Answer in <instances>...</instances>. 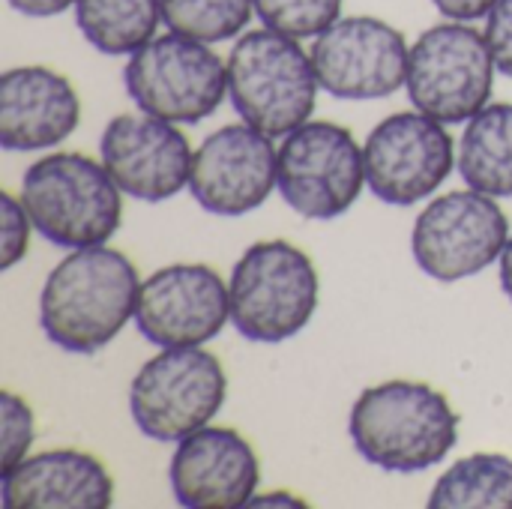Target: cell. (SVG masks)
I'll list each match as a JSON object with an SVG mask.
<instances>
[{"label": "cell", "mask_w": 512, "mask_h": 509, "mask_svg": "<svg viewBox=\"0 0 512 509\" xmlns=\"http://www.w3.org/2000/svg\"><path fill=\"white\" fill-rule=\"evenodd\" d=\"M138 288V270L123 252L105 243L69 249L45 276L39 327L60 351L90 357L108 348L135 318Z\"/></svg>", "instance_id": "6da1fadb"}, {"label": "cell", "mask_w": 512, "mask_h": 509, "mask_svg": "<svg viewBox=\"0 0 512 509\" xmlns=\"http://www.w3.org/2000/svg\"><path fill=\"white\" fill-rule=\"evenodd\" d=\"M348 432L369 465L387 474H420L441 465L459 444V414L432 384L393 378L357 396Z\"/></svg>", "instance_id": "7a4b0ae2"}, {"label": "cell", "mask_w": 512, "mask_h": 509, "mask_svg": "<svg viewBox=\"0 0 512 509\" xmlns=\"http://www.w3.org/2000/svg\"><path fill=\"white\" fill-rule=\"evenodd\" d=\"M120 195L102 162L84 153H48L27 165L18 198L48 243L84 249L102 246L120 231Z\"/></svg>", "instance_id": "3957f363"}, {"label": "cell", "mask_w": 512, "mask_h": 509, "mask_svg": "<svg viewBox=\"0 0 512 509\" xmlns=\"http://www.w3.org/2000/svg\"><path fill=\"white\" fill-rule=\"evenodd\" d=\"M225 63L231 105L252 129L285 138L312 117L321 84L300 39L270 27L246 30Z\"/></svg>", "instance_id": "277c9868"}, {"label": "cell", "mask_w": 512, "mask_h": 509, "mask_svg": "<svg viewBox=\"0 0 512 509\" xmlns=\"http://www.w3.org/2000/svg\"><path fill=\"white\" fill-rule=\"evenodd\" d=\"M318 294V270L300 246L288 240L252 243L228 279L231 324L258 345L288 342L315 318Z\"/></svg>", "instance_id": "5b68a950"}, {"label": "cell", "mask_w": 512, "mask_h": 509, "mask_svg": "<svg viewBox=\"0 0 512 509\" xmlns=\"http://www.w3.org/2000/svg\"><path fill=\"white\" fill-rule=\"evenodd\" d=\"M228 396L222 360L204 345L162 348L129 387V411L138 432L159 444H180L210 426Z\"/></svg>", "instance_id": "8992f818"}, {"label": "cell", "mask_w": 512, "mask_h": 509, "mask_svg": "<svg viewBox=\"0 0 512 509\" xmlns=\"http://www.w3.org/2000/svg\"><path fill=\"white\" fill-rule=\"evenodd\" d=\"M495 72L486 33L447 18L414 39L405 90L417 111L441 123H468L489 105Z\"/></svg>", "instance_id": "52a82bcc"}, {"label": "cell", "mask_w": 512, "mask_h": 509, "mask_svg": "<svg viewBox=\"0 0 512 509\" xmlns=\"http://www.w3.org/2000/svg\"><path fill=\"white\" fill-rule=\"evenodd\" d=\"M123 84L141 111L171 123H201L228 96V63L207 42L168 30L129 54Z\"/></svg>", "instance_id": "ba28073f"}, {"label": "cell", "mask_w": 512, "mask_h": 509, "mask_svg": "<svg viewBox=\"0 0 512 509\" xmlns=\"http://www.w3.org/2000/svg\"><path fill=\"white\" fill-rule=\"evenodd\" d=\"M366 156L354 132L333 120H306L279 144V192L303 219H336L366 189Z\"/></svg>", "instance_id": "9c48e42d"}, {"label": "cell", "mask_w": 512, "mask_h": 509, "mask_svg": "<svg viewBox=\"0 0 512 509\" xmlns=\"http://www.w3.org/2000/svg\"><path fill=\"white\" fill-rule=\"evenodd\" d=\"M510 240V219L504 207L486 192L456 189L435 198L414 222L411 252L417 267L435 282H462L495 261Z\"/></svg>", "instance_id": "30bf717a"}, {"label": "cell", "mask_w": 512, "mask_h": 509, "mask_svg": "<svg viewBox=\"0 0 512 509\" xmlns=\"http://www.w3.org/2000/svg\"><path fill=\"white\" fill-rule=\"evenodd\" d=\"M366 183L390 207H414L456 168V144L447 123L423 111H396L384 117L363 144Z\"/></svg>", "instance_id": "8fae6325"}, {"label": "cell", "mask_w": 512, "mask_h": 509, "mask_svg": "<svg viewBox=\"0 0 512 509\" xmlns=\"http://www.w3.org/2000/svg\"><path fill=\"white\" fill-rule=\"evenodd\" d=\"M408 42L399 27L375 15H348L312 42L321 90L336 99H384L405 87Z\"/></svg>", "instance_id": "7c38bea8"}, {"label": "cell", "mask_w": 512, "mask_h": 509, "mask_svg": "<svg viewBox=\"0 0 512 509\" xmlns=\"http://www.w3.org/2000/svg\"><path fill=\"white\" fill-rule=\"evenodd\" d=\"M228 321V285L207 264H168L138 288L135 327L156 348L207 345Z\"/></svg>", "instance_id": "4fadbf2b"}, {"label": "cell", "mask_w": 512, "mask_h": 509, "mask_svg": "<svg viewBox=\"0 0 512 509\" xmlns=\"http://www.w3.org/2000/svg\"><path fill=\"white\" fill-rule=\"evenodd\" d=\"M279 189V150L273 138L249 123H228L210 132L195 156L189 192L213 216H246Z\"/></svg>", "instance_id": "5bb4252c"}, {"label": "cell", "mask_w": 512, "mask_h": 509, "mask_svg": "<svg viewBox=\"0 0 512 509\" xmlns=\"http://www.w3.org/2000/svg\"><path fill=\"white\" fill-rule=\"evenodd\" d=\"M99 156L123 195L162 204L189 189L195 150L177 123L138 111L108 120Z\"/></svg>", "instance_id": "9a60e30c"}, {"label": "cell", "mask_w": 512, "mask_h": 509, "mask_svg": "<svg viewBox=\"0 0 512 509\" xmlns=\"http://www.w3.org/2000/svg\"><path fill=\"white\" fill-rule=\"evenodd\" d=\"M168 483L186 509L249 507L258 495L261 462L237 429L204 426L174 447Z\"/></svg>", "instance_id": "2e32d148"}, {"label": "cell", "mask_w": 512, "mask_h": 509, "mask_svg": "<svg viewBox=\"0 0 512 509\" xmlns=\"http://www.w3.org/2000/svg\"><path fill=\"white\" fill-rule=\"evenodd\" d=\"M81 123L72 81L48 66H12L0 75V147L12 153L48 150Z\"/></svg>", "instance_id": "e0dca14e"}, {"label": "cell", "mask_w": 512, "mask_h": 509, "mask_svg": "<svg viewBox=\"0 0 512 509\" xmlns=\"http://www.w3.org/2000/svg\"><path fill=\"white\" fill-rule=\"evenodd\" d=\"M114 501V480L102 459L60 447L21 459L3 474V509H105Z\"/></svg>", "instance_id": "ac0fdd59"}, {"label": "cell", "mask_w": 512, "mask_h": 509, "mask_svg": "<svg viewBox=\"0 0 512 509\" xmlns=\"http://www.w3.org/2000/svg\"><path fill=\"white\" fill-rule=\"evenodd\" d=\"M456 168L471 189L492 198H512V102L486 105L468 120Z\"/></svg>", "instance_id": "d6986e66"}, {"label": "cell", "mask_w": 512, "mask_h": 509, "mask_svg": "<svg viewBox=\"0 0 512 509\" xmlns=\"http://www.w3.org/2000/svg\"><path fill=\"white\" fill-rule=\"evenodd\" d=\"M162 21V0H78L75 24L84 39L108 54H135L147 45Z\"/></svg>", "instance_id": "ffe728a7"}, {"label": "cell", "mask_w": 512, "mask_h": 509, "mask_svg": "<svg viewBox=\"0 0 512 509\" xmlns=\"http://www.w3.org/2000/svg\"><path fill=\"white\" fill-rule=\"evenodd\" d=\"M432 509H512V459L504 453H471L450 465L429 501Z\"/></svg>", "instance_id": "44dd1931"}, {"label": "cell", "mask_w": 512, "mask_h": 509, "mask_svg": "<svg viewBox=\"0 0 512 509\" xmlns=\"http://www.w3.org/2000/svg\"><path fill=\"white\" fill-rule=\"evenodd\" d=\"M255 0H162V21L171 33L216 45L246 30Z\"/></svg>", "instance_id": "7402d4cb"}, {"label": "cell", "mask_w": 512, "mask_h": 509, "mask_svg": "<svg viewBox=\"0 0 512 509\" xmlns=\"http://www.w3.org/2000/svg\"><path fill=\"white\" fill-rule=\"evenodd\" d=\"M264 27L294 39H315L342 18V0H255Z\"/></svg>", "instance_id": "603a6c76"}, {"label": "cell", "mask_w": 512, "mask_h": 509, "mask_svg": "<svg viewBox=\"0 0 512 509\" xmlns=\"http://www.w3.org/2000/svg\"><path fill=\"white\" fill-rule=\"evenodd\" d=\"M33 438H36V417H33V408L3 390L0 393V471H12L21 459H27L30 447H33Z\"/></svg>", "instance_id": "cb8c5ba5"}, {"label": "cell", "mask_w": 512, "mask_h": 509, "mask_svg": "<svg viewBox=\"0 0 512 509\" xmlns=\"http://www.w3.org/2000/svg\"><path fill=\"white\" fill-rule=\"evenodd\" d=\"M30 231L36 228L21 198H12L9 192H3L0 195V270H12L24 258L30 246Z\"/></svg>", "instance_id": "d4e9b609"}, {"label": "cell", "mask_w": 512, "mask_h": 509, "mask_svg": "<svg viewBox=\"0 0 512 509\" xmlns=\"http://www.w3.org/2000/svg\"><path fill=\"white\" fill-rule=\"evenodd\" d=\"M486 42L501 75L512 78V0H498L486 15Z\"/></svg>", "instance_id": "484cf974"}, {"label": "cell", "mask_w": 512, "mask_h": 509, "mask_svg": "<svg viewBox=\"0 0 512 509\" xmlns=\"http://www.w3.org/2000/svg\"><path fill=\"white\" fill-rule=\"evenodd\" d=\"M498 0H432V6L450 21H477L492 12Z\"/></svg>", "instance_id": "4316f807"}, {"label": "cell", "mask_w": 512, "mask_h": 509, "mask_svg": "<svg viewBox=\"0 0 512 509\" xmlns=\"http://www.w3.org/2000/svg\"><path fill=\"white\" fill-rule=\"evenodd\" d=\"M6 3L27 18H54V15H63L66 9H72L78 0H6Z\"/></svg>", "instance_id": "83f0119b"}, {"label": "cell", "mask_w": 512, "mask_h": 509, "mask_svg": "<svg viewBox=\"0 0 512 509\" xmlns=\"http://www.w3.org/2000/svg\"><path fill=\"white\" fill-rule=\"evenodd\" d=\"M249 507H297V509H306L309 504H306L303 498L291 495V492H264V495H255V498L249 501Z\"/></svg>", "instance_id": "f1b7e54d"}, {"label": "cell", "mask_w": 512, "mask_h": 509, "mask_svg": "<svg viewBox=\"0 0 512 509\" xmlns=\"http://www.w3.org/2000/svg\"><path fill=\"white\" fill-rule=\"evenodd\" d=\"M501 291L507 294V300L512 303V234L510 240H507V246H504V252H501Z\"/></svg>", "instance_id": "f546056e"}]
</instances>
